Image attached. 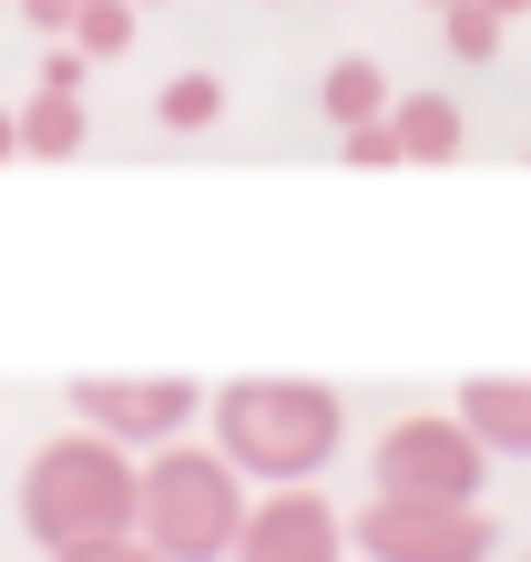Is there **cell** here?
<instances>
[{
	"label": "cell",
	"instance_id": "9",
	"mask_svg": "<svg viewBox=\"0 0 531 562\" xmlns=\"http://www.w3.org/2000/svg\"><path fill=\"white\" fill-rule=\"evenodd\" d=\"M317 113L327 123H338V134H369V123H388L398 113V92H388V72H379V61H327V82H317Z\"/></svg>",
	"mask_w": 531,
	"mask_h": 562
},
{
	"label": "cell",
	"instance_id": "8",
	"mask_svg": "<svg viewBox=\"0 0 531 562\" xmlns=\"http://www.w3.org/2000/svg\"><path fill=\"white\" fill-rule=\"evenodd\" d=\"M460 429L490 450V460H531V379H471L460 389Z\"/></svg>",
	"mask_w": 531,
	"mask_h": 562
},
{
	"label": "cell",
	"instance_id": "14",
	"mask_svg": "<svg viewBox=\"0 0 531 562\" xmlns=\"http://www.w3.org/2000/svg\"><path fill=\"white\" fill-rule=\"evenodd\" d=\"M440 42H450L460 61H490V52H501V21H490L481 0H460V11H440Z\"/></svg>",
	"mask_w": 531,
	"mask_h": 562
},
{
	"label": "cell",
	"instance_id": "2",
	"mask_svg": "<svg viewBox=\"0 0 531 562\" xmlns=\"http://www.w3.org/2000/svg\"><path fill=\"white\" fill-rule=\"evenodd\" d=\"M144 521V460L113 450L103 429H72V440H42L21 471V532L42 542L52 562L82 542H133Z\"/></svg>",
	"mask_w": 531,
	"mask_h": 562
},
{
	"label": "cell",
	"instance_id": "22",
	"mask_svg": "<svg viewBox=\"0 0 531 562\" xmlns=\"http://www.w3.org/2000/svg\"><path fill=\"white\" fill-rule=\"evenodd\" d=\"M133 11H144V0H133Z\"/></svg>",
	"mask_w": 531,
	"mask_h": 562
},
{
	"label": "cell",
	"instance_id": "6",
	"mask_svg": "<svg viewBox=\"0 0 531 562\" xmlns=\"http://www.w3.org/2000/svg\"><path fill=\"white\" fill-rule=\"evenodd\" d=\"M194 409H205V389L174 379V369L163 379H72V419L103 429L113 450H174Z\"/></svg>",
	"mask_w": 531,
	"mask_h": 562
},
{
	"label": "cell",
	"instance_id": "1",
	"mask_svg": "<svg viewBox=\"0 0 531 562\" xmlns=\"http://www.w3.org/2000/svg\"><path fill=\"white\" fill-rule=\"evenodd\" d=\"M338 440H348V409H338L327 379L256 369V379L215 389V450L236 460L246 481H266V491H307L327 460H338Z\"/></svg>",
	"mask_w": 531,
	"mask_h": 562
},
{
	"label": "cell",
	"instance_id": "12",
	"mask_svg": "<svg viewBox=\"0 0 531 562\" xmlns=\"http://www.w3.org/2000/svg\"><path fill=\"white\" fill-rule=\"evenodd\" d=\"M154 113H163V134H205V123L225 113V82L215 72H174V82L154 92Z\"/></svg>",
	"mask_w": 531,
	"mask_h": 562
},
{
	"label": "cell",
	"instance_id": "17",
	"mask_svg": "<svg viewBox=\"0 0 531 562\" xmlns=\"http://www.w3.org/2000/svg\"><path fill=\"white\" fill-rule=\"evenodd\" d=\"M21 21H31V31H52V42H72V21H82V0H21Z\"/></svg>",
	"mask_w": 531,
	"mask_h": 562
},
{
	"label": "cell",
	"instance_id": "15",
	"mask_svg": "<svg viewBox=\"0 0 531 562\" xmlns=\"http://www.w3.org/2000/svg\"><path fill=\"white\" fill-rule=\"evenodd\" d=\"M82 72H92V61H82L72 42H52V52H42V92H61V103H82Z\"/></svg>",
	"mask_w": 531,
	"mask_h": 562
},
{
	"label": "cell",
	"instance_id": "4",
	"mask_svg": "<svg viewBox=\"0 0 531 562\" xmlns=\"http://www.w3.org/2000/svg\"><path fill=\"white\" fill-rule=\"evenodd\" d=\"M481 471H490V450L460 429V409L388 419V429H379V450H369L379 502H450V512H471V502H481Z\"/></svg>",
	"mask_w": 531,
	"mask_h": 562
},
{
	"label": "cell",
	"instance_id": "10",
	"mask_svg": "<svg viewBox=\"0 0 531 562\" xmlns=\"http://www.w3.org/2000/svg\"><path fill=\"white\" fill-rule=\"evenodd\" d=\"M398 154H409V164H450L460 144H471V123H460V103H450V92H398Z\"/></svg>",
	"mask_w": 531,
	"mask_h": 562
},
{
	"label": "cell",
	"instance_id": "19",
	"mask_svg": "<svg viewBox=\"0 0 531 562\" xmlns=\"http://www.w3.org/2000/svg\"><path fill=\"white\" fill-rule=\"evenodd\" d=\"M481 11H490V21H501V31H511V21L531 11V0H481Z\"/></svg>",
	"mask_w": 531,
	"mask_h": 562
},
{
	"label": "cell",
	"instance_id": "3",
	"mask_svg": "<svg viewBox=\"0 0 531 562\" xmlns=\"http://www.w3.org/2000/svg\"><path fill=\"white\" fill-rule=\"evenodd\" d=\"M246 471L225 460L215 440H174V450H154L144 460V532L163 562H236L246 542Z\"/></svg>",
	"mask_w": 531,
	"mask_h": 562
},
{
	"label": "cell",
	"instance_id": "7",
	"mask_svg": "<svg viewBox=\"0 0 531 562\" xmlns=\"http://www.w3.org/2000/svg\"><path fill=\"white\" fill-rule=\"evenodd\" d=\"M236 562H348V512H327L317 491H266L246 512Z\"/></svg>",
	"mask_w": 531,
	"mask_h": 562
},
{
	"label": "cell",
	"instance_id": "18",
	"mask_svg": "<svg viewBox=\"0 0 531 562\" xmlns=\"http://www.w3.org/2000/svg\"><path fill=\"white\" fill-rule=\"evenodd\" d=\"M61 562H163V552L133 532V542H82V552H61Z\"/></svg>",
	"mask_w": 531,
	"mask_h": 562
},
{
	"label": "cell",
	"instance_id": "20",
	"mask_svg": "<svg viewBox=\"0 0 531 562\" xmlns=\"http://www.w3.org/2000/svg\"><path fill=\"white\" fill-rule=\"evenodd\" d=\"M21 154V113H0V164H11Z\"/></svg>",
	"mask_w": 531,
	"mask_h": 562
},
{
	"label": "cell",
	"instance_id": "21",
	"mask_svg": "<svg viewBox=\"0 0 531 562\" xmlns=\"http://www.w3.org/2000/svg\"><path fill=\"white\" fill-rule=\"evenodd\" d=\"M429 11H460V0H429Z\"/></svg>",
	"mask_w": 531,
	"mask_h": 562
},
{
	"label": "cell",
	"instance_id": "16",
	"mask_svg": "<svg viewBox=\"0 0 531 562\" xmlns=\"http://www.w3.org/2000/svg\"><path fill=\"white\" fill-rule=\"evenodd\" d=\"M348 164H358V175H379V164H409V154H398V123H369V134H348Z\"/></svg>",
	"mask_w": 531,
	"mask_h": 562
},
{
	"label": "cell",
	"instance_id": "5",
	"mask_svg": "<svg viewBox=\"0 0 531 562\" xmlns=\"http://www.w3.org/2000/svg\"><path fill=\"white\" fill-rule=\"evenodd\" d=\"M348 542L369 562H490L501 552V521L481 502L471 512H450V502H369L348 521Z\"/></svg>",
	"mask_w": 531,
	"mask_h": 562
},
{
	"label": "cell",
	"instance_id": "11",
	"mask_svg": "<svg viewBox=\"0 0 531 562\" xmlns=\"http://www.w3.org/2000/svg\"><path fill=\"white\" fill-rule=\"evenodd\" d=\"M82 103H61V92H31L21 103V154H42V164H61V154H82Z\"/></svg>",
	"mask_w": 531,
	"mask_h": 562
},
{
	"label": "cell",
	"instance_id": "13",
	"mask_svg": "<svg viewBox=\"0 0 531 562\" xmlns=\"http://www.w3.org/2000/svg\"><path fill=\"white\" fill-rule=\"evenodd\" d=\"M72 52H82V61H113V52H133V0H82Z\"/></svg>",
	"mask_w": 531,
	"mask_h": 562
}]
</instances>
